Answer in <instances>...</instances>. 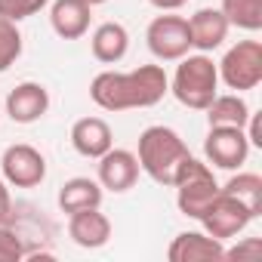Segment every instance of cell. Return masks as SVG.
Masks as SVG:
<instances>
[{
	"instance_id": "obj_1",
	"label": "cell",
	"mask_w": 262,
	"mask_h": 262,
	"mask_svg": "<svg viewBox=\"0 0 262 262\" xmlns=\"http://www.w3.org/2000/svg\"><path fill=\"white\" fill-rule=\"evenodd\" d=\"M170 93V77L161 65H139L136 71H102L90 83V99L102 111L151 108Z\"/></svg>"
},
{
	"instance_id": "obj_2",
	"label": "cell",
	"mask_w": 262,
	"mask_h": 262,
	"mask_svg": "<svg viewBox=\"0 0 262 262\" xmlns=\"http://www.w3.org/2000/svg\"><path fill=\"white\" fill-rule=\"evenodd\" d=\"M185 158H191L185 139L176 133L173 126H164V123H155L148 129H142L139 136V170L148 173L158 185H173L179 167L185 164Z\"/></svg>"
},
{
	"instance_id": "obj_3",
	"label": "cell",
	"mask_w": 262,
	"mask_h": 262,
	"mask_svg": "<svg viewBox=\"0 0 262 262\" xmlns=\"http://www.w3.org/2000/svg\"><path fill=\"white\" fill-rule=\"evenodd\" d=\"M170 93L176 96L179 105L191 111H204L216 93H219V68L207 53L198 56H182L176 65V74L170 80Z\"/></svg>"
},
{
	"instance_id": "obj_4",
	"label": "cell",
	"mask_w": 262,
	"mask_h": 262,
	"mask_svg": "<svg viewBox=\"0 0 262 262\" xmlns=\"http://www.w3.org/2000/svg\"><path fill=\"white\" fill-rule=\"evenodd\" d=\"M173 188H176V207L188 219H201L207 204L219 194V182H216L210 164H204L198 158H185V164L179 167V173L173 179Z\"/></svg>"
},
{
	"instance_id": "obj_5",
	"label": "cell",
	"mask_w": 262,
	"mask_h": 262,
	"mask_svg": "<svg viewBox=\"0 0 262 262\" xmlns=\"http://www.w3.org/2000/svg\"><path fill=\"white\" fill-rule=\"evenodd\" d=\"M216 68H219V80L228 90H237V93L256 90L262 83V43L259 40H237L222 56V62Z\"/></svg>"
},
{
	"instance_id": "obj_6",
	"label": "cell",
	"mask_w": 262,
	"mask_h": 262,
	"mask_svg": "<svg viewBox=\"0 0 262 262\" xmlns=\"http://www.w3.org/2000/svg\"><path fill=\"white\" fill-rule=\"evenodd\" d=\"M145 43L158 62H179L191 50V34H188V19L182 16H155L145 31Z\"/></svg>"
},
{
	"instance_id": "obj_7",
	"label": "cell",
	"mask_w": 262,
	"mask_h": 262,
	"mask_svg": "<svg viewBox=\"0 0 262 262\" xmlns=\"http://www.w3.org/2000/svg\"><path fill=\"white\" fill-rule=\"evenodd\" d=\"M253 219H256V216H253L237 198H231L228 191L219 188V194L207 204V210H204V216H201L198 222L204 225V231H207L210 237L228 241V237H237Z\"/></svg>"
},
{
	"instance_id": "obj_8",
	"label": "cell",
	"mask_w": 262,
	"mask_h": 262,
	"mask_svg": "<svg viewBox=\"0 0 262 262\" xmlns=\"http://www.w3.org/2000/svg\"><path fill=\"white\" fill-rule=\"evenodd\" d=\"M0 173H4L7 185L37 188L47 179V158L28 142H16V145H7V151L0 155Z\"/></svg>"
},
{
	"instance_id": "obj_9",
	"label": "cell",
	"mask_w": 262,
	"mask_h": 262,
	"mask_svg": "<svg viewBox=\"0 0 262 262\" xmlns=\"http://www.w3.org/2000/svg\"><path fill=\"white\" fill-rule=\"evenodd\" d=\"M204 155L207 164L219 170H241L250 158V139L244 126H210L204 139Z\"/></svg>"
},
{
	"instance_id": "obj_10",
	"label": "cell",
	"mask_w": 262,
	"mask_h": 262,
	"mask_svg": "<svg viewBox=\"0 0 262 262\" xmlns=\"http://www.w3.org/2000/svg\"><path fill=\"white\" fill-rule=\"evenodd\" d=\"M139 179V161L133 151H126V148H108L102 158H99V185L114 191V194H123L136 185Z\"/></svg>"
},
{
	"instance_id": "obj_11",
	"label": "cell",
	"mask_w": 262,
	"mask_h": 262,
	"mask_svg": "<svg viewBox=\"0 0 262 262\" xmlns=\"http://www.w3.org/2000/svg\"><path fill=\"white\" fill-rule=\"evenodd\" d=\"M50 111V90L43 83L25 80L7 96V114L13 123H37Z\"/></svg>"
},
{
	"instance_id": "obj_12",
	"label": "cell",
	"mask_w": 262,
	"mask_h": 262,
	"mask_svg": "<svg viewBox=\"0 0 262 262\" xmlns=\"http://www.w3.org/2000/svg\"><path fill=\"white\" fill-rule=\"evenodd\" d=\"M68 237L83 250H99L111 241V219L99 207L77 210L68 216Z\"/></svg>"
},
{
	"instance_id": "obj_13",
	"label": "cell",
	"mask_w": 262,
	"mask_h": 262,
	"mask_svg": "<svg viewBox=\"0 0 262 262\" xmlns=\"http://www.w3.org/2000/svg\"><path fill=\"white\" fill-rule=\"evenodd\" d=\"M170 262H210V259H225L222 241L210 237L207 231H179L170 247H167Z\"/></svg>"
},
{
	"instance_id": "obj_14",
	"label": "cell",
	"mask_w": 262,
	"mask_h": 262,
	"mask_svg": "<svg viewBox=\"0 0 262 262\" xmlns=\"http://www.w3.org/2000/svg\"><path fill=\"white\" fill-rule=\"evenodd\" d=\"M228 19L216 7H204L188 19V34H191V50L198 53H213L225 43L228 37Z\"/></svg>"
},
{
	"instance_id": "obj_15",
	"label": "cell",
	"mask_w": 262,
	"mask_h": 262,
	"mask_svg": "<svg viewBox=\"0 0 262 262\" xmlns=\"http://www.w3.org/2000/svg\"><path fill=\"white\" fill-rule=\"evenodd\" d=\"M93 7L86 0H53L50 7V25L62 40H77L90 31Z\"/></svg>"
},
{
	"instance_id": "obj_16",
	"label": "cell",
	"mask_w": 262,
	"mask_h": 262,
	"mask_svg": "<svg viewBox=\"0 0 262 262\" xmlns=\"http://www.w3.org/2000/svg\"><path fill=\"white\" fill-rule=\"evenodd\" d=\"M71 145L80 158H90V161H99L111 145H114V136H111V126L102 120V117H80L74 120L71 126Z\"/></svg>"
},
{
	"instance_id": "obj_17",
	"label": "cell",
	"mask_w": 262,
	"mask_h": 262,
	"mask_svg": "<svg viewBox=\"0 0 262 262\" xmlns=\"http://www.w3.org/2000/svg\"><path fill=\"white\" fill-rule=\"evenodd\" d=\"M93 59L102 65H117L129 50V31L120 22H102L90 37Z\"/></svg>"
},
{
	"instance_id": "obj_18",
	"label": "cell",
	"mask_w": 262,
	"mask_h": 262,
	"mask_svg": "<svg viewBox=\"0 0 262 262\" xmlns=\"http://www.w3.org/2000/svg\"><path fill=\"white\" fill-rule=\"evenodd\" d=\"M102 185L96 182V179H90V176H74V179H68L62 188H59V210L65 213V216H71V213H77V210H90V207H102Z\"/></svg>"
},
{
	"instance_id": "obj_19",
	"label": "cell",
	"mask_w": 262,
	"mask_h": 262,
	"mask_svg": "<svg viewBox=\"0 0 262 262\" xmlns=\"http://www.w3.org/2000/svg\"><path fill=\"white\" fill-rule=\"evenodd\" d=\"M207 111V123L210 126H247L250 120V105L241 99V93H225L204 108Z\"/></svg>"
},
{
	"instance_id": "obj_20",
	"label": "cell",
	"mask_w": 262,
	"mask_h": 262,
	"mask_svg": "<svg viewBox=\"0 0 262 262\" xmlns=\"http://www.w3.org/2000/svg\"><path fill=\"white\" fill-rule=\"evenodd\" d=\"M222 191H228L231 198H237L253 216L262 213V176L256 173H234L225 185H219Z\"/></svg>"
},
{
	"instance_id": "obj_21",
	"label": "cell",
	"mask_w": 262,
	"mask_h": 262,
	"mask_svg": "<svg viewBox=\"0 0 262 262\" xmlns=\"http://www.w3.org/2000/svg\"><path fill=\"white\" fill-rule=\"evenodd\" d=\"M219 10L231 28H241V31L262 28V0H222Z\"/></svg>"
},
{
	"instance_id": "obj_22",
	"label": "cell",
	"mask_w": 262,
	"mask_h": 262,
	"mask_svg": "<svg viewBox=\"0 0 262 262\" xmlns=\"http://www.w3.org/2000/svg\"><path fill=\"white\" fill-rule=\"evenodd\" d=\"M22 56V31L16 22L0 19V74L10 71V65H16V59Z\"/></svg>"
},
{
	"instance_id": "obj_23",
	"label": "cell",
	"mask_w": 262,
	"mask_h": 262,
	"mask_svg": "<svg viewBox=\"0 0 262 262\" xmlns=\"http://www.w3.org/2000/svg\"><path fill=\"white\" fill-rule=\"evenodd\" d=\"M50 0H0V19H10V22H25L31 16H37Z\"/></svg>"
},
{
	"instance_id": "obj_24",
	"label": "cell",
	"mask_w": 262,
	"mask_h": 262,
	"mask_svg": "<svg viewBox=\"0 0 262 262\" xmlns=\"http://www.w3.org/2000/svg\"><path fill=\"white\" fill-rule=\"evenodd\" d=\"M25 259V244L16 234V228H10L7 222L0 225V262H22Z\"/></svg>"
},
{
	"instance_id": "obj_25",
	"label": "cell",
	"mask_w": 262,
	"mask_h": 262,
	"mask_svg": "<svg viewBox=\"0 0 262 262\" xmlns=\"http://www.w3.org/2000/svg\"><path fill=\"white\" fill-rule=\"evenodd\" d=\"M262 253V241L259 237H247L244 244H237L234 250H225V259H241V256H259Z\"/></svg>"
},
{
	"instance_id": "obj_26",
	"label": "cell",
	"mask_w": 262,
	"mask_h": 262,
	"mask_svg": "<svg viewBox=\"0 0 262 262\" xmlns=\"http://www.w3.org/2000/svg\"><path fill=\"white\" fill-rule=\"evenodd\" d=\"M10 216H13V198H10V188H7V182L0 179V225H4V222H10Z\"/></svg>"
},
{
	"instance_id": "obj_27",
	"label": "cell",
	"mask_w": 262,
	"mask_h": 262,
	"mask_svg": "<svg viewBox=\"0 0 262 262\" xmlns=\"http://www.w3.org/2000/svg\"><path fill=\"white\" fill-rule=\"evenodd\" d=\"M148 4L155 10H161V13H176V10H182L188 4V0H148Z\"/></svg>"
},
{
	"instance_id": "obj_28",
	"label": "cell",
	"mask_w": 262,
	"mask_h": 262,
	"mask_svg": "<svg viewBox=\"0 0 262 262\" xmlns=\"http://www.w3.org/2000/svg\"><path fill=\"white\" fill-rule=\"evenodd\" d=\"M86 4L90 7H99V4H108V0H86Z\"/></svg>"
}]
</instances>
